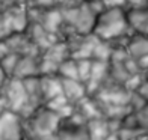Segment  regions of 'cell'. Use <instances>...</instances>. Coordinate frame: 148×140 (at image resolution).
<instances>
[{
    "mask_svg": "<svg viewBox=\"0 0 148 140\" xmlns=\"http://www.w3.org/2000/svg\"><path fill=\"white\" fill-rule=\"evenodd\" d=\"M144 82V74L139 72V74H133V75H129V78L124 82V88L129 90V92H136L138 88L140 86V83Z\"/></svg>",
    "mask_w": 148,
    "mask_h": 140,
    "instance_id": "7402d4cb",
    "label": "cell"
},
{
    "mask_svg": "<svg viewBox=\"0 0 148 140\" xmlns=\"http://www.w3.org/2000/svg\"><path fill=\"white\" fill-rule=\"evenodd\" d=\"M38 60H39V56H21L18 63H17L15 72H14L12 77L23 80V78H27V77L39 75Z\"/></svg>",
    "mask_w": 148,
    "mask_h": 140,
    "instance_id": "9c48e42d",
    "label": "cell"
},
{
    "mask_svg": "<svg viewBox=\"0 0 148 140\" xmlns=\"http://www.w3.org/2000/svg\"><path fill=\"white\" fill-rule=\"evenodd\" d=\"M23 124H24V139L33 140L56 134L59 130L60 119L56 113H53L51 110L41 105L27 119H24Z\"/></svg>",
    "mask_w": 148,
    "mask_h": 140,
    "instance_id": "7a4b0ae2",
    "label": "cell"
},
{
    "mask_svg": "<svg viewBox=\"0 0 148 140\" xmlns=\"http://www.w3.org/2000/svg\"><path fill=\"white\" fill-rule=\"evenodd\" d=\"M138 63H139L140 71H147V69H148V54H147V56H144L142 59H139Z\"/></svg>",
    "mask_w": 148,
    "mask_h": 140,
    "instance_id": "83f0119b",
    "label": "cell"
},
{
    "mask_svg": "<svg viewBox=\"0 0 148 140\" xmlns=\"http://www.w3.org/2000/svg\"><path fill=\"white\" fill-rule=\"evenodd\" d=\"M41 56L47 57L49 60L55 62V63H62L64 60L71 57V51H70V45L66 41H56L53 45H50Z\"/></svg>",
    "mask_w": 148,
    "mask_h": 140,
    "instance_id": "7c38bea8",
    "label": "cell"
},
{
    "mask_svg": "<svg viewBox=\"0 0 148 140\" xmlns=\"http://www.w3.org/2000/svg\"><path fill=\"white\" fill-rule=\"evenodd\" d=\"M130 30L129 21H127V11L123 8L115 9H103L97 15L95 24H94L92 35L98 39L107 42H113L123 38Z\"/></svg>",
    "mask_w": 148,
    "mask_h": 140,
    "instance_id": "6da1fadb",
    "label": "cell"
},
{
    "mask_svg": "<svg viewBox=\"0 0 148 140\" xmlns=\"http://www.w3.org/2000/svg\"><path fill=\"white\" fill-rule=\"evenodd\" d=\"M136 93H139V95L142 97L144 99H147V101H148V80L145 77H144V82L140 83V86L138 88Z\"/></svg>",
    "mask_w": 148,
    "mask_h": 140,
    "instance_id": "484cf974",
    "label": "cell"
},
{
    "mask_svg": "<svg viewBox=\"0 0 148 140\" xmlns=\"http://www.w3.org/2000/svg\"><path fill=\"white\" fill-rule=\"evenodd\" d=\"M8 75H6V72L2 69V66H0V90L3 89V86L6 84V82H8Z\"/></svg>",
    "mask_w": 148,
    "mask_h": 140,
    "instance_id": "f1b7e54d",
    "label": "cell"
},
{
    "mask_svg": "<svg viewBox=\"0 0 148 140\" xmlns=\"http://www.w3.org/2000/svg\"><path fill=\"white\" fill-rule=\"evenodd\" d=\"M132 92H129L124 86L115 84L106 80V83L100 88V90L94 95L100 104H113V105H127L130 101Z\"/></svg>",
    "mask_w": 148,
    "mask_h": 140,
    "instance_id": "277c9868",
    "label": "cell"
},
{
    "mask_svg": "<svg viewBox=\"0 0 148 140\" xmlns=\"http://www.w3.org/2000/svg\"><path fill=\"white\" fill-rule=\"evenodd\" d=\"M58 68H59L58 63L49 60L44 56H39V60H38L39 75H58Z\"/></svg>",
    "mask_w": 148,
    "mask_h": 140,
    "instance_id": "d6986e66",
    "label": "cell"
},
{
    "mask_svg": "<svg viewBox=\"0 0 148 140\" xmlns=\"http://www.w3.org/2000/svg\"><path fill=\"white\" fill-rule=\"evenodd\" d=\"M86 133L88 140H106V137L110 134L109 125L106 118H97L86 122Z\"/></svg>",
    "mask_w": 148,
    "mask_h": 140,
    "instance_id": "4fadbf2b",
    "label": "cell"
},
{
    "mask_svg": "<svg viewBox=\"0 0 148 140\" xmlns=\"http://www.w3.org/2000/svg\"><path fill=\"white\" fill-rule=\"evenodd\" d=\"M23 140H27V139H23Z\"/></svg>",
    "mask_w": 148,
    "mask_h": 140,
    "instance_id": "d6a6232c",
    "label": "cell"
},
{
    "mask_svg": "<svg viewBox=\"0 0 148 140\" xmlns=\"http://www.w3.org/2000/svg\"><path fill=\"white\" fill-rule=\"evenodd\" d=\"M147 103H148V101H147V99H144L142 97L139 95V93L132 92V95H130V101H129V107H130V109H132V111L134 113V111H138V110L142 109Z\"/></svg>",
    "mask_w": 148,
    "mask_h": 140,
    "instance_id": "cb8c5ba5",
    "label": "cell"
},
{
    "mask_svg": "<svg viewBox=\"0 0 148 140\" xmlns=\"http://www.w3.org/2000/svg\"><path fill=\"white\" fill-rule=\"evenodd\" d=\"M20 57H21V56L15 54V53H9V54H6L5 57L0 59V66H2V69L6 72V75H8V77L14 75Z\"/></svg>",
    "mask_w": 148,
    "mask_h": 140,
    "instance_id": "ac0fdd59",
    "label": "cell"
},
{
    "mask_svg": "<svg viewBox=\"0 0 148 140\" xmlns=\"http://www.w3.org/2000/svg\"><path fill=\"white\" fill-rule=\"evenodd\" d=\"M101 5L104 9H115V8H125L127 2L125 0H101Z\"/></svg>",
    "mask_w": 148,
    "mask_h": 140,
    "instance_id": "d4e9b609",
    "label": "cell"
},
{
    "mask_svg": "<svg viewBox=\"0 0 148 140\" xmlns=\"http://www.w3.org/2000/svg\"><path fill=\"white\" fill-rule=\"evenodd\" d=\"M74 107H76V111L85 119L86 122L91 121V119L104 118L103 116V111H101V107H100L98 101L94 97L86 95L85 98L80 99L79 103L74 104Z\"/></svg>",
    "mask_w": 148,
    "mask_h": 140,
    "instance_id": "52a82bcc",
    "label": "cell"
},
{
    "mask_svg": "<svg viewBox=\"0 0 148 140\" xmlns=\"http://www.w3.org/2000/svg\"><path fill=\"white\" fill-rule=\"evenodd\" d=\"M0 95H2L6 110H9L12 113H20L23 111V109L29 104V97L26 93V89L23 86V82L20 78L15 77H9L6 84L3 86V89L0 90Z\"/></svg>",
    "mask_w": 148,
    "mask_h": 140,
    "instance_id": "3957f363",
    "label": "cell"
},
{
    "mask_svg": "<svg viewBox=\"0 0 148 140\" xmlns=\"http://www.w3.org/2000/svg\"><path fill=\"white\" fill-rule=\"evenodd\" d=\"M106 140H119V137H118V133H110V134L106 137Z\"/></svg>",
    "mask_w": 148,
    "mask_h": 140,
    "instance_id": "4dcf8cb0",
    "label": "cell"
},
{
    "mask_svg": "<svg viewBox=\"0 0 148 140\" xmlns=\"http://www.w3.org/2000/svg\"><path fill=\"white\" fill-rule=\"evenodd\" d=\"M76 60V59H74ZM77 62V72H79V80L82 83H86L89 78V74H91V65H92V60L91 59H79Z\"/></svg>",
    "mask_w": 148,
    "mask_h": 140,
    "instance_id": "ffe728a7",
    "label": "cell"
},
{
    "mask_svg": "<svg viewBox=\"0 0 148 140\" xmlns=\"http://www.w3.org/2000/svg\"><path fill=\"white\" fill-rule=\"evenodd\" d=\"M134 118H136V122H138L139 128L148 133V103L140 110L134 111Z\"/></svg>",
    "mask_w": 148,
    "mask_h": 140,
    "instance_id": "603a6c76",
    "label": "cell"
},
{
    "mask_svg": "<svg viewBox=\"0 0 148 140\" xmlns=\"http://www.w3.org/2000/svg\"><path fill=\"white\" fill-rule=\"evenodd\" d=\"M125 2L132 8H144V6H148V0H125Z\"/></svg>",
    "mask_w": 148,
    "mask_h": 140,
    "instance_id": "4316f807",
    "label": "cell"
},
{
    "mask_svg": "<svg viewBox=\"0 0 148 140\" xmlns=\"http://www.w3.org/2000/svg\"><path fill=\"white\" fill-rule=\"evenodd\" d=\"M62 84V95L68 99L71 104L79 103L82 98H85L86 93V86L80 80H68V78H60Z\"/></svg>",
    "mask_w": 148,
    "mask_h": 140,
    "instance_id": "ba28073f",
    "label": "cell"
},
{
    "mask_svg": "<svg viewBox=\"0 0 148 140\" xmlns=\"http://www.w3.org/2000/svg\"><path fill=\"white\" fill-rule=\"evenodd\" d=\"M68 103H70L68 99H66V98L62 95V93H60V95H58V97H55V98L49 99V101L44 104V107L49 109V110H51L53 113H58L62 107H65V105L68 104Z\"/></svg>",
    "mask_w": 148,
    "mask_h": 140,
    "instance_id": "44dd1931",
    "label": "cell"
},
{
    "mask_svg": "<svg viewBox=\"0 0 148 140\" xmlns=\"http://www.w3.org/2000/svg\"><path fill=\"white\" fill-rule=\"evenodd\" d=\"M24 124L17 113L5 110L0 115V140H23Z\"/></svg>",
    "mask_w": 148,
    "mask_h": 140,
    "instance_id": "5b68a950",
    "label": "cell"
},
{
    "mask_svg": "<svg viewBox=\"0 0 148 140\" xmlns=\"http://www.w3.org/2000/svg\"><path fill=\"white\" fill-rule=\"evenodd\" d=\"M58 77L59 78H68V80H79L77 62L70 57V59H66V60H64L62 63H59Z\"/></svg>",
    "mask_w": 148,
    "mask_h": 140,
    "instance_id": "2e32d148",
    "label": "cell"
},
{
    "mask_svg": "<svg viewBox=\"0 0 148 140\" xmlns=\"http://www.w3.org/2000/svg\"><path fill=\"white\" fill-rule=\"evenodd\" d=\"M129 27L138 35L148 36V6L144 8H132L127 11Z\"/></svg>",
    "mask_w": 148,
    "mask_h": 140,
    "instance_id": "8992f818",
    "label": "cell"
},
{
    "mask_svg": "<svg viewBox=\"0 0 148 140\" xmlns=\"http://www.w3.org/2000/svg\"><path fill=\"white\" fill-rule=\"evenodd\" d=\"M6 110V105H5V101H3V98H2V95H0V115Z\"/></svg>",
    "mask_w": 148,
    "mask_h": 140,
    "instance_id": "1f68e13d",
    "label": "cell"
},
{
    "mask_svg": "<svg viewBox=\"0 0 148 140\" xmlns=\"http://www.w3.org/2000/svg\"><path fill=\"white\" fill-rule=\"evenodd\" d=\"M39 86H41V97L44 104L62 93V84L58 75H39Z\"/></svg>",
    "mask_w": 148,
    "mask_h": 140,
    "instance_id": "30bf717a",
    "label": "cell"
},
{
    "mask_svg": "<svg viewBox=\"0 0 148 140\" xmlns=\"http://www.w3.org/2000/svg\"><path fill=\"white\" fill-rule=\"evenodd\" d=\"M118 137L119 140H148V133L140 128H121Z\"/></svg>",
    "mask_w": 148,
    "mask_h": 140,
    "instance_id": "e0dca14e",
    "label": "cell"
},
{
    "mask_svg": "<svg viewBox=\"0 0 148 140\" xmlns=\"http://www.w3.org/2000/svg\"><path fill=\"white\" fill-rule=\"evenodd\" d=\"M125 50L129 53V56L132 59H134V60L142 59L144 56L148 54V36L133 33V35L127 39Z\"/></svg>",
    "mask_w": 148,
    "mask_h": 140,
    "instance_id": "8fae6325",
    "label": "cell"
},
{
    "mask_svg": "<svg viewBox=\"0 0 148 140\" xmlns=\"http://www.w3.org/2000/svg\"><path fill=\"white\" fill-rule=\"evenodd\" d=\"M33 140H59L58 134H53V136H47V137H39V139H33Z\"/></svg>",
    "mask_w": 148,
    "mask_h": 140,
    "instance_id": "f546056e",
    "label": "cell"
},
{
    "mask_svg": "<svg viewBox=\"0 0 148 140\" xmlns=\"http://www.w3.org/2000/svg\"><path fill=\"white\" fill-rule=\"evenodd\" d=\"M64 23V18H62V11H58V9H53V11H49L45 14L44 20H42V29L45 32L51 33V35H56L59 32L60 26Z\"/></svg>",
    "mask_w": 148,
    "mask_h": 140,
    "instance_id": "5bb4252c",
    "label": "cell"
},
{
    "mask_svg": "<svg viewBox=\"0 0 148 140\" xmlns=\"http://www.w3.org/2000/svg\"><path fill=\"white\" fill-rule=\"evenodd\" d=\"M112 51H113L112 42H107V41H101V39H98L95 47H94V51H92V60L110 62Z\"/></svg>",
    "mask_w": 148,
    "mask_h": 140,
    "instance_id": "9a60e30c",
    "label": "cell"
}]
</instances>
